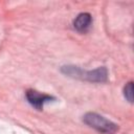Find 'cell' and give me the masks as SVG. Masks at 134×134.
Returning a JSON list of instances; mask_svg holds the SVG:
<instances>
[{"label": "cell", "instance_id": "6da1fadb", "mask_svg": "<svg viewBox=\"0 0 134 134\" xmlns=\"http://www.w3.org/2000/svg\"><path fill=\"white\" fill-rule=\"evenodd\" d=\"M84 121L103 134H113L117 129L116 125L95 113L86 114L84 117Z\"/></svg>", "mask_w": 134, "mask_h": 134}, {"label": "cell", "instance_id": "7a4b0ae2", "mask_svg": "<svg viewBox=\"0 0 134 134\" xmlns=\"http://www.w3.org/2000/svg\"><path fill=\"white\" fill-rule=\"evenodd\" d=\"M26 97H27L28 102L30 103V105H32L34 107H36L38 110H41L42 109L44 103L52 99L51 96L46 95V94L39 93L38 91H35V90H28L26 92Z\"/></svg>", "mask_w": 134, "mask_h": 134}, {"label": "cell", "instance_id": "3957f363", "mask_svg": "<svg viewBox=\"0 0 134 134\" xmlns=\"http://www.w3.org/2000/svg\"><path fill=\"white\" fill-rule=\"evenodd\" d=\"M73 25H74V28L77 30V31H86L90 25H91V16L88 14V13H82L80 14L74 22H73Z\"/></svg>", "mask_w": 134, "mask_h": 134}, {"label": "cell", "instance_id": "277c9868", "mask_svg": "<svg viewBox=\"0 0 134 134\" xmlns=\"http://www.w3.org/2000/svg\"><path fill=\"white\" fill-rule=\"evenodd\" d=\"M125 96L128 98L129 102L133 100V83L130 82L128 85L125 87Z\"/></svg>", "mask_w": 134, "mask_h": 134}]
</instances>
